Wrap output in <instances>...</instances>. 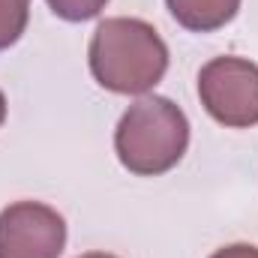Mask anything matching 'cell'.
<instances>
[{"label":"cell","instance_id":"cell-5","mask_svg":"<svg viewBox=\"0 0 258 258\" xmlns=\"http://www.w3.org/2000/svg\"><path fill=\"white\" fill-rule=\"evenodd\" d=\"M165 6L180 27L192 33H210L237 15L240 0H165Z\"/></svg>","mask_w":258,"mask_h":258},{"label":"cell","instance_id":"cell-1","mask_svg":"<svg viewBox=\"0 0 258 258\" xmlns=\"http://www.w3.org/2000/svg\"><path fill=\"white\" fill-rule=\"evenodd\" d=\"M87 63L99 87L123 96H141L162 81L168 69V45L153 24L117 15L99 21L93 30Z\"/></svg>","mask_w":258,"mask_h":258},{"label":"cell","instance_id":"cell-10","mask_svg":"<svg viewBox=\"0 0 258 258\" xmlns=\"http://www.w3.org/2000/svg\"><path fill=\"white\" fill-rule=\"evenodd\" d=\"M78 258H117V255H111V252H84Z\"/></svg>","mask_w":258,"mask_h":258},{"label":"cell","instance_id":"cell-9","mask_svg":"<svg viewBox=\"0 0 258 258\" xmlns=\"http://www.w3.org/2000/svg\"><path fill=\"white\" fill-rule=\"evenodd\" d=\"M3 120H6V96L0 90V126H3Z\"/></svg>","mask_w":258,"mask_h":258},{"label":"cell","instance_id":"cell-6","mask_svg":"<svg viewBox=\"0 0 258 258\" xmlns=\"http://www.w3.org/2000/svg\"><path fill=\"white\" fill-rule=\"evenodd\" d=\"M30 21V0H0V51L12 48Z\"/></svg>","mask_w":258,"mask_h":258},{"label":"cell","instance_id":"cell-3","mask_svg":"<svg viewBox=\"0 0 258 258\" xmlns=\"http://www.w3.org/2000/svg\"><path fill=\"white\" fill-rule=\"evenodd\" d=\"M198 99L222 126H258V63L234 54L207 60L198 72Z\"/></svg>","mask_w":258,"mask_h":258},{"label":"cell","instance_id":"cell-2","mask_svg":"<svg viewBox=\"0 0 258 258\" xmlns=\"http://www.w3.org/2000/svg\"><path fill=\"white\" fill-rule=\"evenodd\" d=\"M189 147V120L165 96H141L129 105L114 129V153L138 177L171 171Z\"/></svg>","mask_w":258,"mask_h":258},{"label":"cell","instance_id":"cell-8","mask_svg":"<svg viewBox=\"0 0 258 258\" xmlns=\"http://www.w3.org/2000/svg\"><path fill=\"white\" fill-rule=\"evenodd\" d=\"M210 258H258V246H252V243H231V246L216 249Z\"/></svg>","mask_w":258,"mask_h":258},{"label":"cell","instance_id":"cell-4","mask_svg":"<svg viewBox=\"0 0 258 258\" xmlns=\"http://www.w3.org/2000/svg\"><path fill=\"white\" fill-rule=\"evenodd\" d=\"M63 216L42 201H15L0 210V258H60Z\"/></svg>","mask_w":258,"mask_h":258},{"label":"cell","instance_id":"cell-7","mask_svg":"<svg viewBox=\"0 0 258 258\" xmlns=\"http://www.w3.org/2000/svg\"><path fill=\"white\" fill-rule=\"evenodd\" d=\"M45 3H48V9H51L57 18L78 24V21L96 18V15L105 9L108 0H45Z\"/></svg>","mask_w":258,"mask_h":258}]
</instances>
